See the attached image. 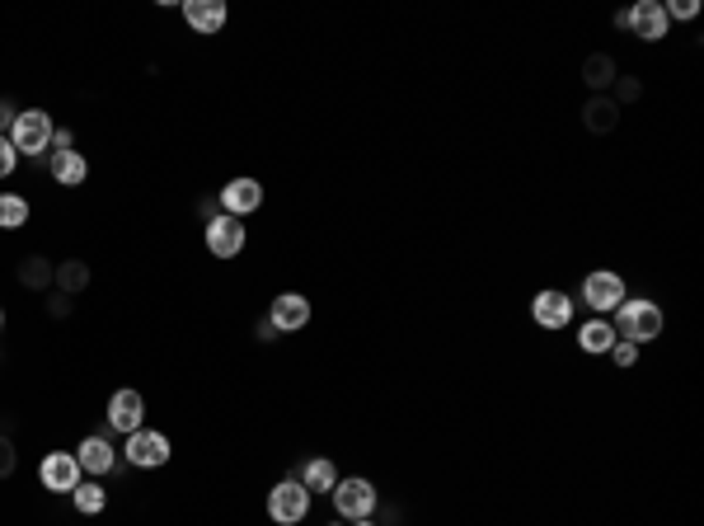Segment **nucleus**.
<instances>
[{
	"label": "nucleus",
	"mask_w": 704,
	"mask_h": 526,
	"mask_svg": "<svg viewBox=\"0 0 704 526\" xmlns=\"http://www.w3.org/2000/svg\"><path fill=\"white\" fill-rule=\"evenodd\" d=\"M611 329H615V339L643 348V343L662 339L667 315H662V306H658V301H648V296H625V301L611 310Z\"/></svg>",
	"instance_id": "f257e3e1"
},
{
	"label": "nucleus",
	"mask_w": 704,
	"mask_h": 526,
	"mask_svg": "<svg viewBox=\"0 0 704 526\" xmlns=\"http://www.w3.org/2000/svg\"><path fill=\"white\" fill-rule=\"evenodd\" d=\"M348 526H376V517H362V522H348Z\"/></svg>",
	"instance_id": "473e14b6"
},
{
	"label": "nucleus",
	"mask_w": 704,
	"mask_h": 526,
	"mask_svg": "<svg viewBox=\"0 0 704 526\" xmlns=\"http://www.w3.org/2000/svg\"><path fill=\"white\" fill-rule=\"evenodd\" d=\"M29 226V198L24 193H0V231Z\"/></svg>",
	"instance_id": "b1692460"
},
{
	"label": "nucleus",
	"mask_w": 704,
	"mask_h": 526,
	"mask_svg": "<svg viewBox=\"0 0 704 526\" xmlns=\"http://www.w3.org/2000/svg\"><path fill=\"white\" fill-rule=\"evenodd\" d=\"M76 461L85 475H94V480H104V475H113L118 470V451H113V433H90L85 442L76 447Z\"/></svg>",
	"instance_id": "9b49d317"
},
{
	"label": "nucleus",
	"mask_w": 704,
	"mask_h": 526,
	"mask_svg": "<svg viewBox=\"0 0 704 526\" xmlns=\"http://www.w3.org/2000/svg\"><path fill=\"white\" fill-rule=\"evenodd\" d=\"M52 151H76V132H71V127H57V132H52Z\"/></svg>",
	"instance_id": "7c9ffc66"
},
{
	"label": "nucleus",
	"mask_w": 704,
	"mask_h": 526,
	"mask_svg": "<svg viewBox=\"0 0 704 526\" xmlns=\"http://www.w3.org/2000/svg\"><path fill=\"white\" fill-rule=\"evenodd\" d=\"M625 33H634L639 43H662V38L672 33L662 0H639V5H629V10H625Z\"/></svg>",
	"instance_id": "6e6552de"
},
{
	"label": "nucleus",
	"mask_w": 704,
	"mask_h": 526,
	"mask_svg": "<svg viewBox=\"0 0 704 526\" xmlns=\"http://www.w3.org/2000/svg\"><path fill=\"white\" fill-rule=\"evenodd\" d=\"M329 526H348V522H338V517H334V522H329Z\"/></svg>",
	"instance_id": "72a5a7b5"
},
{
	"label": "nucleus",
	"mask_w": 704,
	"mask_h": 526,
	"mask_svg": "<svg viewBox=\"0 0 704 526\" xmlns=\"http://www.w3.org/2000/svg\"><path fill=\"white\" fill-rule=\"evenodd\" d=\"M268 325L277 334H301L310 325V301L301 292H282L273 296V306H268Z\"/></svg>",
	"instance_id": "f8f14e48"
},
{
	"label": "nucleus",
	"mask_w": 704,
	"mask_h": 526,
	"mask_svg": "<svg viewBox=\"0 0 704 526\" xmlns=\"http://www.w3.org/2000/svg\"><path fill=\"white\" fill-rule=\"evenodd\" d=\"M57 282V268L43 259V254H29V259L19 263V287H29V292H47Z\"/></svg>",
	"instance_id": "412c9836"
},
{
	"label": "nucleus",
	"mask_w": 704,
	"mask_h": 526,
	"mask_svg": "<svg viewBox=\"0 0 704 526\" xmlns=\"http://www.w3.org/2000/svg\"><path fill=\"white\" fill-rule=\"evenodd\" d=\"M169 456H174V447H169V437L155 433V428H137V433H127V442H123V461L132 465V470H160Z\"/></svg>",
	"instance_id": "39448f33"
},
{
	"label": "nucleus",
	"mask_w": 704,
	"mask_h": 526,
	"mask_svg": "<svg viewBox=\"0 0 704 526\" xmlns=\"http://www.w3.org/2000/svg\"><path fill=\"white\" fill-rule=\"evenodd\" d=\"M0 127H5V123H0Z\"/></svg>",
	"instance_id": "c9c22d12"
},
{
	"label": "nucleus",
	"mask_w": 704,
	"mask_h": 526,
	"mask_svg": "<svg viewBox=\"0 0 704 526\" xmlns=\"http://www.w3.org/2000/svg\"><path fill=\"white\" fill-rule=\"evenodd\" d=\"M615 57L611 52H592L587 62H582V80H587V90L592 94H611V85H615Z\"/></svg>",
	"instance_id": "aec40b11"
},
{
	"label": "nucleus",
	"mask_w": 704,
	"mask_h": 526,
	"mask_svg": "<svg viewBox=\"0 0 704 526\" xmlns=\"http://www.w3.org/2000/svg\"><path fill=\"white\" fill-rule=\"evenodd\" d=\"M15 465H19V451H15V442L0 433V480H10L15 475Z\"/></svg>",
	"instance_id": "cd10ccee"
},
{
	"label": "nucleus",
	"mask_w": 704,
	"mask_h": 526,
	"mask_svg": "<svg viewBox=\"0 0 704 526\" xmlns=\"http://www.w3.org/2000/svg\"><path fill=\"white\" fill-rule=\"evenodd\" d=\"M47 174H52V184L62 188H80L90 179V160L80 151H52L47 155Z\"/></svg>",
	"instance_id": "f3484780"
},
{
	"label": "nucleus",
	"mask_w": 704,
	"mask_h": 526,
	"mask_svg": "<svg viewBox=\"0 0 704 526\" xmlns=\"http://www.w3.org/2000/svg\"><path fill=\"white\" fill-rule=\"evenodd\" d=\"M254 334H259V339H263V343H273V339H277V329H273V325H268V320H259V325H254Z\"/></svg>",
	"instance_id": "2f4dec72"
},
{
	"label": "nucleus",
	"mask_w": 704,
	"mask_h": 526,
	"mask_svg": "<svg viewBox=\"0 0 704 526\" xmlns=\"http://www.w3.org/2000/svg\"><path fill=\"white\" fill-rule=\"evenodd\" d=\"M179 15L188 19V29H198L202 38H212V33L226 29L230 10H226V0H184V5H179Z\"/></svg>",
	"instance_id": "2eb2a0df"
},
{
	"label": "nucleus",
	"mask_w": 704,
	"mask_h": 526,
	"mask_svg": "<svg viewBox=\"0 0 704 526\" xmlns=\"http://www.w3.org/2000/svg\"><path fill=\"white\" fill-rule=\"evenodd\" d=\"M291 480H301L310 494H329V489L338 484V470H334L329 456H310L306 465H296V475H291Z\"/></svg>",
	"instance_id": "a211bd4d"
},
{
	"label": "nucleus",
	"mask_w": 704,
	"mask_h": 526,
	"mask_svg": "<svg viewBox=\"0 0 704 526\" xmlns=\"http://www.w3.org/2000/svg\"><path fill=\"white\" fill-rule=\"evenodd\" d=\"M611 99L615 104H620V109H625V104H634V99H639L643 94V80H634V76H615V85H611Z\"/></svg>",
	"instance_id": "393cba45"
},
{
	"label": "nucleus",
	"mask_w": 704,
	"mask_h": 526,
	"mask_svg": "<svg viewBox=\"0 0 704 526\" xmlns=\"http://www.w3.org/2000/svg\"><path fill=\"white\" fill-rule=\"evenodd\" d=\"M625 296H629L625 278L611 273V268H597V273H587V278H582V306L592 310V315H611Z\"/></svg>",
	"instance_id": "423d86ee"
},
{
	"label": "nucleus",
	"mask_w": 704,
	"mask_h": 526,
	"mask_svg": "<svg viewBox=\"0 0 704 526\" xmlns=\"http://www.w3.org/2000/svg\"><path fill=\"white\" fill-rule=\"evenodd\" d=\"M15 165H19V151L10 146V137L0 132V179H10V174H15Z\"/></svg>",
	"instance_id": "c85d7f7f"
},
{
	"label": "nucleus",
	"mask_w": 704,
	"mask_h": 526,
	"mask_svg": "<svg viewBox=\"0 0 704 526\" xmlns=\"http://www.w3.org/2000/svg\"><path fill=\"white\" fill-rule=\"evenodd\" d=\"M531 320H536L540 329H550V334L568 329V325H573V296L559 292V287L536 292V296H531Z\"/></svg>",
	"instance_id": "1a4fd4ad"
},
{
	"label": "nucleus",
	"mask_w": 704,
	"mask_h": 526,
	"mask_svg": "<svg viewBox=\"0 0 704 526\" xmlns=\"http://www.w3.org/2000/svg\"><path fill=\"white\" fill-rule=\"evenodd\" d=\"M71 301H76V296H66V292H52V296H47V310H52V315H57V320H66V315H71Z\"/></svg>",
	"instance_id": "c756f323"
},
{
	"label": "nucleus",
	"mask_w": 704,
	"mask_h": 526,
	"mask_svg": "<svg viewBox=\"0 0 704 526\" xmlns=\"http://www.w3.org/2000/svg\"><path fill=\"white\" fill-rule=\"evenodd\" d=\"M38 480H43L47 494H76V484L85 480L76 451H47L43 465H38Z\"/></svg>",
	"instance_id": "0eeeda50"
},
{
	"label": "nucleus",
	"mask_w": 704,
	"mask_h": 526,
	"mask_svg": "<svg viewBox=\"0 0 704 526\" xmlns=\"http://www.w3.org/2000/svg\"><path fill=\"white\" fill-rule=\"evenodd\" d=\"M216 202H221V212H226V217L245 221L249 212H259V207H263V184H259V179H230V184L216 193Z\"/></svg>",
	"instance_id": "ddd939ff"
},
{
	"label": "nucleus",
	"mask_w": 704,
	"mask_h": 526,
	"mask_svg": "<svg viewBox=\"0 0 704 526\" xmlns=\"http://www.w3.org/2000/svg\"><path fill=\"white\" fill-rule=\"evenodd\" d=\"M615 362V367H620V372H629V367H634V362H639V348H634V343H625V339H615V348L611 353H606Z\"/></svg>",
	"instance_id": "bb28decb"
},
{
	"label": "nucleus",
	"mask_w": 704,
	"mask_h": 526,
	"mask_svg": "<svg viewBox=\"0 0 704 526\" xmlns=\"http://www.w3.org/2000/svg\"><path fill=\"white\" fill-rule=\"evenodd\" d=\"M0 329H5V310H0Z\"/></svg>",
	"instance_id": "f704fd0d"
},
{
	"label": "nucleus",
	"mask_w": 704,
	"mask_h": 526,
	"mask_svg": "<svg viewBox=\"0 0 704 526\" xmlns=\"http://www.w3.org/2000/svg\"><path fill=\"white\" fill-rule=\"evenodd\" d=\"M52 287L66 292V296H80L85 287H90V263H80V259L57 263V282H52Z\"/></svg>",
	"instance_id": "5701e85b"
},
{
	"label": "nucleus",
	"mask_w": 704,
	"mask_h": 526,
	"mask_svg": "<svg viewBox=\"0 0 704 526\" xmlns=\"http://www.w3.org/2000/svg\"><path fill=\"white\" fill-rule=\"evenodd\" d=\"M329 498H334V512L343 517V522L376 517V508H381V494H376V484H371L367 475H348V480H338L334 489H329Z\"/></svg>",
	"instance_id": "7ed1b4c3"
},
{
	"label": "nucleus",
	"mask_w": 704,
	"mask_h": 526,
	"mask_svg": "<svg viewBox=\"0 0 704 526\" xmlns=\"http://www.w3.org/2000/svg\"><path fill=\"white\" fill-rule=\"evenodd\" d=\"M104 418H108V433H137V428H146V400H141V390H113Z\"/></svg>",
	"instance_id": "9d476101"
},
{
	"label": "nucleus",
	"mask_w": 704,
	"mask_h": 526,
	"mask_svg": "<svg viewBox=\"0 0 704 526\" xmlns=\"http://www.w3.org/2000/svg\"><path fill=\"white\" fill-rule=\"evenodd\" d=\"M667 10V24H690V19H700V5L695 0H672V5H662Z\"/></svg>",
	"instance_id": "a878e982"
},
{
	"label": "nucleus",
	"mask_w": 704,
	"mask_h": 526,
	"mask_svg": "<svg viewBox=\"0 0 704 526\" xmlns=\"http://www.w3.org/2000/svg\"><path fill=\"white\" fill-rule=\"evenodd\" d=\"M578 348H582V353H592V357H606V353H611V348H615L611 320H606V315H592V320L578 329Z\"/></svg>",
	"instance_id": "6ab92c4d"
},
{
	"label": "nucleus",
	"mask_w": 704,
	"mask_h": 526,
	"mask_svg": "<svg viewBox=\"0 0 704 526\" xmlns=\"http://www.w3.org/2000/svg\"><path fill=\"white\" fill-rule=\"evenodd\" d=\"M71 503H76L80 517H99V512L108 508V489L99 480H80L76 494H71Z\"/></svg>",
	"instance_id": "4be33fe9"
},
{
	"label": "nucleus",
	"mask_w": 704,
	"mask_h": 526,
	"mask_svg": "<svg viewBox=\"0 0 704 526\" xmlns=\"http://www.w3.org/2000/svg\"><path fill=\"white\" fill-rule=\"evenodd\" d=\"M207 249H212V259H235L245 249V221L226 217V212L216 221H207Z\"/></svg>",
	"instance_id": "4468645a"
},
{
	"label": "nucleus",
	"mask_w": 704,
	"mask_h": 526,
	"mask_svg": "<svg viewBox=\"0 0 704 526\" xmlns=\"http://www.w3.org/2000/svg\"><path fill=\"white\" fill-rule=\"evenodd\" d=\"M52 132H57V123H52V113H43V109H24V113H15V123H10V146H15L19 155H52Z\"/></svg>",
	"instance_id": "f03ea898"
},
{
	"label": "nucleus",
	"mask_w": 704,
	"mask_h": 526,
	"mask_svg": "<svg viewBox=\"0 0 704 526\" xmlns=\"http://www.w3.org/2000/svg\"><path fill=\"white\" fill-rule=\"evenodd\" d=\"M620 104H615L611 94H592L587 104H582V127L592 132V137H611L615 127H620Z\"/></svg>",
	"instance_id": "dca6fc26"
},
{
	"label": "nucleus",
	"mask_w": 704,
	"mask_h": 526,
	"mask_svg": "<svg viewBox=\"0 0 704 526\" xmlns=\"http://www.w3.org/2000/svg\"><path fill=\"white\" fill-rule=\"evenodd\" d=\"M310 489L301 480H282V484H273V489H268V517H273L277 526H301L310 517Z\"/></svg>",
	"instance_id": "20e7f679"
}]
</instances>
